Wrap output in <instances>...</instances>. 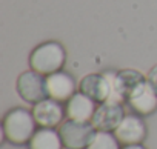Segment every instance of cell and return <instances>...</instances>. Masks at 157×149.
Here are the masks:
<instances>
[{"label": "cell", "mask_w": 157, "mask_h": 149, "mask_svg": "<svg viewBox=\"0 0 157 149\" xmlns=\"http://www.w3.org/2000/svg\"><path fill=\"white\" fill-rule=\"evenodd\" d=\"M37 121L33 112L25 108H14L8 111L2 121V129L5 138L13 144H25L29 143L33 135L36 134Z\"/></svg>", "instance_id": "obj_1"}, {"label": "cell", "mask_w": 157, "mask_h": 149, "mask_svg": "<svg viewBox=\"0 0 157 149\" xmlns=\"http://www.w3.org/2000/svg\"><path fill=\"white\" fill-rule=\"evenodd\" d=\"M66 61V51L62 43L59 42H43L36 46L29 55V66L33 71L49 76L57 71H62Z\"/></svg>", "instance_id": "obj_2"}, {"label": "cell", "mask_w": 157, "mask_h": 149, "mask_svg": "<svg viewBox=\"0 0 157 149\" xmlns=\"http://www.w3.org/2000/svg\"><path fill=\"white\" fill-rule=\"evenodd\" d=\"M59 134L66 149H88L97 134V129L91 121H77L68 118L60 125Z\"/></svg>", "instance_id": "obj_3"}, {"label": "cell", "mask_w": 157, "mask_h": 149, "mask_svg": "<svg viewBox=\"0 0 157 149\" xmlns=\"http://www.w3.org/2000/svg\"><path fill=\"white\" fill-rule=\"evenodd\" d=\"M114 72L88 74L78 83V91L93 99L96 103L106 102L114 97Z\"/></svg>", "instance_id": "obj_4"}, {"label": "cell", "mask_w": 157, "mask_h": 149, "mask_svg": "<svg viewBox=\"0 0 157 149\" xmlns=\"http://www.w3.org/2000/svg\"><path fill=\"white\" fill-rule=\"evenodd\" d=\"M16 89L19 92V95L31 105H36L45 99H48V91H46V77H43L42 74L36 72V71H25L22 72L17 83H16Z\"/></svg>", "instance_id": "obj_5"}, {"label": "cell", "mask_w": 157, "mask_h": 149, "mask_svg": "<svg viewBox=\"0 0 157 149\" xmlns=\"http://www.w3.org/2000/svg\"><path fill=\"white\" fill-rule=\"evenodd\" d=\"M125 118V109L120 102L117 100H106L99 103L91 123L97 131H105V132H114L117 126L122 123Z\"/></svg>", "instance_id": "obj_6"}, {"label": "cell", "mask_w": 157, "mask_h": 149, "mask_svg": "<svg viewBox=\"0 0 157 149\" xmlns=\"http://www.w3.org/2000/svg\"><path fill=\"white\" fill-rule=\"evenodd\" d=\"M31 112L40 128H56L63 123V118L66 115V111L62 103L49 97L36 103Z\"/></svg>", "instance_id": "obj_7"}, {"label": "cell", "mask_w": 157, "mask_h": 149, "mask_svg": "<svg viewBox=\"0 0 157 149\" xmlns=\"http://www.w3.org/2000/svg\"><path fill=\"white\" fill-rule=\"evenodd\" d=\"M46 91L49 99L63 103L77 92V83L71 74L65 71H57L46 76Z\"/></svg>", "instance_id": "obj_8"}, {"label": "cell", "mask_w": 157, "mask_h": 149, "mask_svg": "<svg viewBox=\"0 0 157 149\" xmlns=\"http://www.w3.org/2000/svg\"><path fill=\"white\" fill-rule=\"evenodd\" d=\"M114 135L117 137V140L123 146H126V144H139L146 137L145 121L136 114L125 115L122 123L114 131Z\"/></svg>", "instance_id": "obj_9"}, {"label": "cell", "mask_w": 157, "mask_h": 149, "mask_svg": "<svg viewBox=\"0 0 157 149\" xmlns=\"http://www.w3.org/2000/svg\"><path fill=\"white\" fill-rule=\"evenodd\" d=\"M146 82V77L140 71L136 69H122L116 72L114 76V97L113 100H128V97L143 83Z\"/></svg>", "instance_id": "obj_10"}, {"label": "cell", "mask_w": 157, "mask_h": 149, "mask_svg": "<svg viewBox=\"0 0 157 149\" xmlns=\"http://www.w3.org/2000/svg\"><path fill=\"white\" fill-rule=\"evenodd\" d=\"M96 109H97L96 102L80 91H77L66 102V108H65L66 118L77 120V121H91Z\"/></svg>", "instance_id": "obj_11"}, {"label": "cell", "mask_w": 157, "mask_h": 149, "mask_svg": "<svg viewBox=\"0 0 157 149\" xmlns=\"http://www.w3.org/2000/svg\"><path fill=\"white\" fill-rule=\"evenodd\" d=\"M128 105L131 109L139 114V115H149L157 109V92L154 88L148 83V80L139 86L129 97H128Z\"/></svg>", "instance_id": "obj_12"}, {"label": "cell", "mask_w": 157, "mask_h": 149, "mask_svg": "<svg viewBox=\"0 0 157 149\" xmlns=\"http://www.w3.org/2000/svg\"><path fill=\"white\" fill-rule=\"evenodd\" d=\"M63 141L54 128H40L29 140V149H63Z\"/></svg>", "instance_id": "obj_13"}, {"label": "cell", "mask_w": 157, "mask_h": 149, "mask_svg": "<svg viewBox=\"0 0 157 149\" xmlns=\"http://www.w3.org/2000/svg\"><path fill=\"white\" fill-rule=\"evenodd\" d=\"M88 149H122L120 141L113 132L97 131L93 143L88 146Z\"/></svg>", "instance_id": "obj_14"}, {"label": "cell", "mask_w": 157, "mask_h": 149, "mask_svg": "<svg viewBox=\"0 0 157 149\" xmlns=\"http://www.w3.org/2000/svg\"><path fill=\"white\" fill-rule=\"evenodd\" d=\"M146 80H148V83L154 88V91L157 92V65H154V66L149 69L148 76H146Z\"/></svg>", "instance_id": "obj_15"}, {"label": "cell", "mask_w": 157, "mask_h": 149, "mask_svg": "<svg viewBox=\"0 0 157 149\" xmlns=\"http://www.w3.org/2000/svg\"><path fill=\"white\" fill-rule=\"evenodd\" d=\"M122 149H146V147L142 146V143H139V144H126V146H123Z\"/></svg>", "instance_id": "obj_16"}]
</instances>
